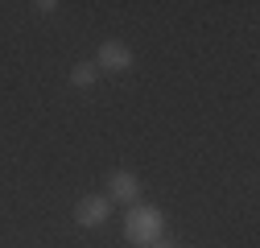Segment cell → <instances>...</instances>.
<instances>
[{"label":"cell","instance_id":"1","mask_svg":"<svg viewBox=\"0 0 260 248\" xmlns=\"http://www.w3.org/2000/svg\"><path fill=\"white\" fill-rule=\"evenodd\" d=\"M128 240H133V244H153V240H161V215L137 207L133 215H128Z\"/></svg>","mask_w":260,"mask_h":248},{"label":"cell","instance_id":"2","mask_svg":"<svg viewBox=\"0 0 260 248\" xmlns=\"http://www.w3.org/2000/svg\"><path fill=\"white\" fill-rule=\"evenodd\" d=\"M104 220H108V199H100V195H91L75 207V224H83V228H95Z\"/></svg>","mask_w":260,"mask_h":248},{"label":"cell","instance_id":"3","mask_svg":"<svg viewBox=\"0 0 260 248\" xmlns=\"http://www.w3.org/2000/svg\"><path fill=\"white\" fill-rule=\"evenodd\" d=\"M100 67H104V71H128V67H133V50L120 46V42H104V50H100Z\"/></svg>","mask_w":260,"mask_h":248},{"label":"cell","instance_id":"4","mask_svg":"<svg viewBox=\"0 0 260 248\" xmlns=\"http://www.w3.org/2000/svg\"><path fill=\"white\" fill-rule=\"evenodd\" d=\"M112 195L124 199V203H137V182L128 178V174H116V178H112Z\"/></svg>","mask_w":260,"mask_h":248},{"label":"cell","instance_id":"5","mask_svg":"<svg viewBox=\"0 0 260 248\" xmlns=\"http://www.w3.org/2000/svg\"><path fill=\"white\" fill-rule=\"evenodd\" d=\"M71 83H75V87H91V83H95V67H75V71H71Z\"/></svg>","mask_w":260,"mask_h":248},{"label":"cell","instance_id":"6","mask_svg":"<svg viewBox=\"0 0 260 248\" xmlns=\"http://www.w3.org/2000/svg\"><path fill=\"white\" fill-rule=\"evenodd\" d=\"M153 248H174V244L170 240H153Z\"/></svg>","mask_w":260,"mask_h":248}]
</instances>
